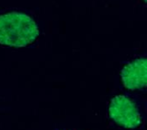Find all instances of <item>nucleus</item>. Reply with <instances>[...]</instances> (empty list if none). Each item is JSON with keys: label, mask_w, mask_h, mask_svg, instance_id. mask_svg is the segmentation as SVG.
<instances>
[{"label": "nucleus", "mask_w": 147, "mask_h": 130, "mask_svg": "<svg viewBox=\"0 0 147 130\" xmlns=\"http://www.w3.org/2000/svg\"><path fill=\"white\" fill-rule=\"evenodd\" d=\"M39 36V29L30 16L12 11L0 15V44L12 47H25Z\"/></svg>", "instance_id": "obj_1"}, {"label": "nucleus", "mask_w": 147, "mask_h": 130, "mask_svg": "<svg viewBox=\"0 0 147 130\" xmlns=\"http://www.w3.org/2000/svg\"><path fill=\"white\" fill-rule=\"evenodd\" d=\"M109 115L115 123L125 128H136L142 124L136 104L125 95H117L111 100Z\"/></svg>", "instance_id": "obj_2"}, {"label": "nucleus", "mask_w": 147, "mask_h": 130, "mask_svg": "<svg viewBox=\"0 0 147 130\" xmlns=\"http://www.w3.org/2000/svg\"><path fill=\"white\" fill-rule=\"evenodd\" d=\"M123 85L131 90L144 89L147 84V59L137 58L129 62L121 70Z\"/></svg>", "instance_id": "obj_3"}, {"label": "nucleus", "mask_w": 147, "mask_h": 130, "mask_svg": "<svg viewBox=\"0 0 147 130\" xmlns=\"http://www.w3.org/2000/svg\"><path fill=\"white\" fill-rule=\"evenodd\" d=\"M144 3H146V2H147V0H144Z\"/></svg>", "instance_id": "obj_4"}]
</instances>
